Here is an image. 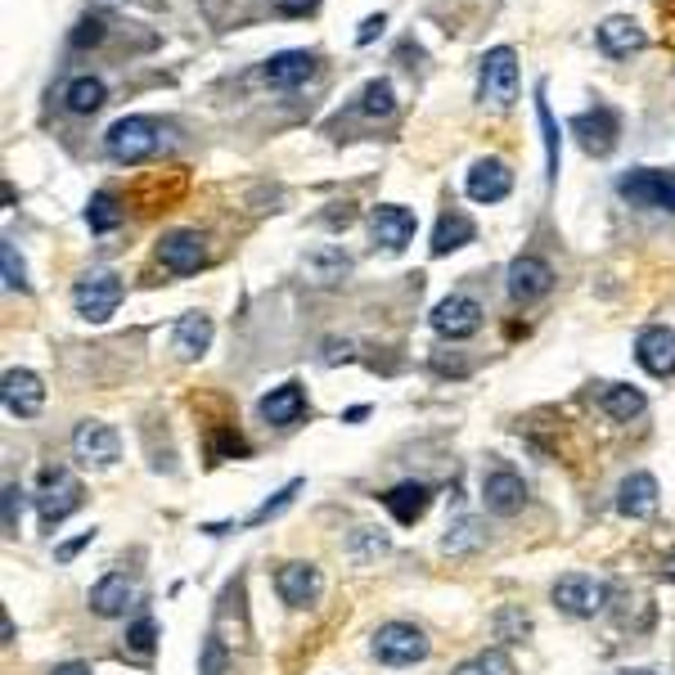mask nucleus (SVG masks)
Segmentation results:
<instances>
[{
    "instance_id": "obj_37",
    "label": "nucleus",
    "mask_w": 675,
    "mask_h": 675,
    "mask_svg": "<svg viewBox=\"0 0 675 675\" xmlns=\"http://www.w3.org/2000/svg\"><path fill=\"white\" fill-rule=\"evenodd\" d=\"M531 631V622L518 613V608H505V613H496V635L500 640H522Z\"/></svg>"
},
{
    "instance_id": "obj_13",
    "label": "nucleus",
    "mask_w": 675,
    "mask_h": 675,
    "mask_svg": "<svg viewBox=\"0 0 675 675\" xmlns=\"http://www.w3.org/2000/svg\"><path fill=\"white\" fill-rule=\"evenodd\" d=\"M73 450H77V459H82V464L108 468V464H117V455H122V437H117L108 424L86 419V424H77V428H73Z\"/></svg>"
},
{
    "instance_id": "obj_38",
    "label": "nucleus",
    "mask_w": 675,
    "mask_h": 675,
    "mask_svg": "<svg viewBox=\"0 0 675 675\" xmlns=\"http://www.w3.org/2000/svg\"><path fill=\"white\" fill-rule=\"evenodd\" d=\"M208 455H212V459H230V455H248V442H243L239 433H217V437H212V446H208Z\"/></svg>"
},
{
    "instance_id": "obj_50",
    "label": "nucleus",
    "mask_w": 675,
    "mask_h": 675,
    "mask_svg": "<svg viewBox=\"0 0 675 675\" xmlns=\"http://www.w3.org/2000/svg\"><path fill=\"white\" fill-rule=\"evenodd\" d=\"M662 577H666V581H675V554H671V559L662 563Z\"/></svg>"
},
{
    "instance_id": "obj_12",
    "label": "nucleus",
    "mask_w": 675,
    "mask_h": 675,
    "mask_svg": "<svg viewBox=\"0 0 675 675\" xmlns=\"http://www.w3.org/2000/svg\"><path fill=\"white\" fill-rule=\"evenodd\" d=\"M0 396H6V411L19 419H37L45 411V387L32 370H6L0 378Z\"/></svg>"
},
{
    "instance_id": "obj_31",
    "label": "nucleus",
    "mask_w": 675,
    "mask_h": 675,
    "mask_svg": "<svg viewBox=\"0 0 675 675\" xmlns=\"http://www.w3.org/2000/svg\"><path fill=\"white\" fill-rule=\"evenodd\" d=\"M307 270H311V276H315L320 284H338V280H343L347 270H352V261H347L343 252H338V248H320V252L307 257Z\"/></svg>"
},
{
    "instance_id": "obj_11",
    "label": "nucleus",
    "mask_w": 675,
    "mask_h": 675,
    "mask_svg": "<svg viewBox=\"0 0 675 675\" xmlns=\"http://www.w3.org/2000/svg\"><path fill=\"white\" fill-rule=\"evenodd\" d=\"M433 329L442 338H450V343H459V338H472V333L482 329V307L472 302V298H464V293H450L446 302L433 307Z\"/></svg>"
},
{
    "instance_id": "obj_49",
    "label": "nucleus",
    "mask_w": 675,
    "mask_h": 675,
    "mask_svg": "<svg viewBox=\"0 0 675 675\" xmlns=\"http://www.w3.org/2000/svg\"><path fill=\"white\" fill-rule=\"evenodd\" d=\"M455 675H482V666H478V662H459Z\"/></svg>"
},
{
    "instance_id": "obj_17",
    "label": "nucleus",
    "mask_w": 675,
    "mask_h": 675,
    "mask_svg": "<svg viewBox=\"0 0 675 675\" xmlns=\"http://www.w3.org/2000/svg\"><path fill=\"white\" fill-rule=\"evenodd\" d=\"M594 41H599V50H603L608 59H631V54H640V50L648 45L644 28H640L635 19H626V14L603 19L599 32H594Z\"/></svg>"
},
{
    "instance_id": "obj_44",
    "label": "nucleus",
    "mask_w": 675,
    "mask_h": 675,
    "mask_svg": "<svg viewBox=\"0 0 675 675\" xmlns=\"http://www.w3.org/2000/svg\"><path fill=\"white\" fill-rule=\"evenodd\" d=\"M100 37H104V23L100 19H82L77 32H73V45H95Z\"/></svg>"
},
{
    "instance_id": "obj_34",
    "label": "nucleus",
    "mask_w": 675,
    "mask_h": 675,
    "mask_svg": "<svg viewBox=\"0 0 675 675\" xmlns=\"http://www.w3.org/2000/svg\"><path fill=\"white\" fill-rule=\"evenodd\" d=\"M298 491H302V478H293V482H289V487H284V491H280L276 500H266L261 509H252V513L243 518V527H261V522H270V518H276V513H284V509H289V505L298 500Z\"/></svg>"
},
{
    "instance_id": "obj_51",
    "label": "nucleus",
    "mask_w": 675,
    "mask_h": 675,
    "mask_svg": "<svg viewBox=\"0 0 675 675\" xmlns=\"http://www.w3.org/2000/svg\"><path fill=\"white\" fill-rule=\"evenodd\" d=\"M640 675H653V671H640Z\"/></svg>"
},
{
    "instance_id": "obj_4",
    "label": "nucleus",
    "mask_w": 675,
    "mask_h": 675,
    "mask_svg": "<svg viewBox=\"0 0 675 675\" xmlns=\"http://www.w3.org/2000/svg\"><path fill=\"white\" fill-rule=\"evenodd\" d=\"M617 194L631 208H653V212H675V172L662 167H635L617 180Z\"/></svg>"
},
{
    "instance_id": "obj_5",
    "label": "nucleus",
    "mask_w": 675,
    "mask_h": 675,
    "mask_svg": "<svg viewBox=\"0 0 675 675\" xmlns=\"http://www.w3.org/2000/svg\"><path fill=\"white\" fill-rule=\"evenodd\" d=\"M370 648H374V657L387 662V666H415V662L428 657V640H424V631L411 626V622H387V626H378Z\"/></svg>"
},
{
    "instance_id": "obj_41",
    "label": "nucleus",
    "mask_w": 675,
    "mask_h": 675,
    "mask_svg": "<svg viewBox=\"0 0 675 675\" xmlns=\"http://www.w3.org/2000/svg\"><path fill=\"white\" fill-rule=\"evenodd\" d=\"M19 513H23V505H19V487L10 482V487H6V536H19Z\"/></svg>"
},
{
    "instance_id": "obj_39",
    "label": "nucleus",
    "mask_w": 675,
    "mask_h": 675,
    "mask_svg": "<svg viewBox=\"0 0 675 675\" xmlns=\"http://www.w3.org/2000/svg\"><path fill=\"white\" fill-rule=\"evenodd\" d=\"M478 666H482V675H518V671H513V657H509L505 648H487V653L478 657Z\"/></svg>"
},
{
    "instance_id": "obj_18",
    "label": "nucleus",
    "mask_w": 675,
    "mask_h": 675,
    "mask_svg": "<svg viewBox=\"0 0 675 675\" xmlns=\"http://www.w3.org/2000/svg\"><path fill=\"white\" fill-rule=\"evenodd\" d=\"M464 189H468L472 202H500L513 189V172L500 158H478V163H472V172H468Z\"/></svg>"
},
{
    "instance_id": "obj_20",
    "label": "nucleus",
    "mask_w": 675,
    "mask_h": 675,
    "mask_svg": "<svg viewBox=\"0 0 675 675\" xmlns=\"http://www.w3.org/2000/svg\"><path fill=\"white\" fill-rule=\"evenodd\" d=\"M276 590H280V599L289 608H311L320 599V568H311V563H284L276 572Z\"/></svg>"
},
{
    "instance_id": "obj_26",
    "label": "nucleus",
    "mask_w": 675,
    "mask_h": 675,
    "mask_svg": "<svg viewBox=\"0 0 675 675\" xmlns=\"http://www.w3.org/2000/svg\"><path fill=\"white\" fill-rule=\"evenodd\" d=\"M472 239H478V226H472V217L459 212V208H450L437 221V230H433V257H446V252H455V248H464Z\"/></svg>"
},
{
    "instance_id": "obj_21",
    "label": "nucleus",
    "mask_w": 675,
    "mask_h": 675,
    "mask_svg": "<svg viewBox=\"0 0 675 675\" xmlns=\"http://www.w3.org/2000/svg\"><path fill=\"white\" fill-rule=\"evenodd\" d=\"M261 419L270 424V428H293V424H302V415H307V392L298 387V383H284V387H276L270 396H261Z\"/></svg>"
},
{
    "instance_id": "obj_27",
    "label": "nucleus",
    "mask_w": 675,
    "mask_h": 675,
    "mask_svg": "<svg viewBox=\"0 0 675 675\" xmlns=\"http://www.w3.org/2000/svg\"><path fill=\"white\" fill-rule=\"evenodd\" d=\"M599 405H603V415L608 419H617V424H631V419H640L644 415V392L640 387H626V383H613V387H603V396H599Z\"/></svg>"
},
{
    "instance_id": "obj_9",
    "label": "nucleus",
    "mask_w": 675,
    "mask_h": 675,
    "mask_svg": "<svg viewBox=\"0 0 675 675\" xmlns=\"http://www.w3.org/2000/svg\"><path fill=\"white\" fill-rule=\"evenodd\" d=\"M82 509V482L73 478V472H54V478H45L41 496H37V513H41V527H59L68 513Z\"/></svg>"
},
{
    "instance_id": "obj_25",
    "label": "nucleus",
    "mask_w": 675,
    "mask_h": 675,
    "mask_svg": "<svg viewBox=\"0 0 675 675\" xmlns=\"http://www.w3.org/2000/svg\"><path fill=\"white\" fill-rule=\"evenodd\" d=\"M131 603V581L122 572H108L104 581L91 585V613L95 617H122Z\"/></svg>"
},
{
    "instance_id": "obj_36",
    "label": "nucleus",
    "mask_w": 675,
    "mask_h": 675,
    "mask_svg": "<svg viewBox=\"0 0 675 675\" xmlns=\"http://www.w3.org/2000/svg\"><path fill=\"white\" fill-rule=\"evenodd\" d=\"M154 640H158V626H154V617H141L131 631H126V648L135 653V657H149L154 653Z\"/></svg>"
},
{
    "instance_id": "obj_2",
    "label": "nucleus",
    "mask_w": 675,
    "mask_h": 675,
    "mask_svg": "<svg viewBox=\"0 0 675 675\" xmlns=\"http://www.w3.org/2000/svg\"><path fill=\"white\" fill-rule=\"evenodd\" d=\"M122 298H126V284H122L117 270H91V276H82L77 289H73V307L91 324L113 320L117 307H122Z\"/></svg>"
},
{
    "instance_id": "obj_30",
    "label": "nucleus",
    "mask_w": 675,
    "mask_h": 675,
    "mask_svg": "<svg viewBox=\"0 0 675 675\" xmlns=\"http://www.w3.org/2000/svg\"><path fill=\"white\" fill-rule=\"evenodd\" d=\"M536 117H540V131H546V163H550V180H559V149H563V135H559V122L546 104V86H536Z\"/></svg>"
},
{
    "instance_id": "obj_10",
    "label": "nucleus",
    "mask_w": 675,
    "mask_h": 675,
    "mask_svg": "<svg viewBox=\"0 0 675 675\" xmlns=\"http://www.w3.org/2000/svg\"><path fill=\"white\" fill-rule=\"evenodd\" d=\"M415 226H419L415 212L401 208V202H383V208L370 212V235H374V243L387 248V252H405V248H411Z\"/></svg>"
},
{
    "instance_id": "obj_43",
    "label": "nucleus",
    "mask_w": 675,
    "mask_h": 675,
    "mask_svg": "<svg viewBox=\"0 0 675 675\" xmlns=\"http://www.w3.org/2000/svg\"><path fill=\"white\" fill-rule=\"evenodd\" d=\"M315 6H320V0H276V14H284V19H307Z\"/></svg>"
},
{
    "instance_id": "obj_28",
    "label": "nucleus",
    "mask_w": 675,
    "mask_h": 675,
    "mask_svg": "<svg viewBox=\"0 0 675 675\" xmlns=\"http://www.w3.org/2000/svg\"><path fill=\"white\" fill-rule=\"evenodd\" d=\"M361 117H370V122H387L392 113H396V91H392V82H383V77H374L365 91H361Z\"/></svg>"
},
{
    "instance_id": "obj_42",
    "label": "nucleus",
    "mask_w": 675,
    "mask_h": 675,
    "mask_svg": "<svg viewBox=\"0 0 675 675\" xmlns=\"http://www.w3.org/2000/svg\"><path fill=\"white\" fill-rule=\"evenodd\" d=\"M221 671H226L221 640H208V648H202V675H221Z\"/></svg>"
},
{
    "instance_id": "obj_15",
    "label": "nucleus",
    "mask_w": 675,
    "mask_h": 675,
    "mask_svg": "<svg viewBox=\"0 0 675 675\" xmlns=\"http://www.w3.org/2000/svg\"><path fill=\"white\" fill-rule=\"evenodd\" d=\"M554 289V270L550 261H540V257H513L509 261V298L513 302H536V298H546Z\"/></svg>"
},
{
    "instance_id": "obj_22",
    "label": "nucleus",
    "mask_w": 675,
    "mask_h": 675,
    "mask_svg": "<svg viewBox=\"0 0 675 675\" xmlns=\"http://www.w3.org/2000/svg\"><path fill=\"white\" fill-rule=\"evenodd\" d=\"M208 347H212V315H202V311L180 315L176 329H172V352L180 361H198Z\"/></svg>"
},
{
    "instance_id": "obj_16",
    "label": "nucleus",
    "mask_w": 675,
    "mask_h": 675,
    "mask_svg": "<svg viewBox=\"0 0 675 675\" xmlns=\"http://www.w3.org/2000/svg\"><path fill=\"white\" fill-rule=\"evenodd\" d=\"M482 505H487L496 518H513V513H522V505H527V487H522V478H518V472H509V468H491L487 478H482Z\"/></svg>"
},
{
    "instance_id": "obj_45",
    "label": "nucleus",
    "mask_w": 675,
    "mask_h": 675,
    "mask_svg": "<svg viewBox=\"0 0 675 675\" xmlns=\"http://www.w3.org/2000/svg\"><path fill=\"white\" fill-rule=\"evenodd\" d=\"M383 28H387V19H383V14H370V19L361 23V32H356V45H370V41H374Z\"/></svg>"
},
{
    "instance_id": "obj_19",
    "label": "nucleus",
    "mask_w": 675,
    "mask_h": 675,
    "mask_svg": "<svg viewBox=\"0 0 675 675\" xmlns=\"http://www.w3.org/2000/svg\"><path fill=\"white\" fill-rule=\"evenodd\" d=\"M635 361H640L648 374H657V378L675 374V333L662 329V324L644 329V333L635 338Z\"/></svg>"
},
{
    "instance_id": "obj_6",
    "label": "nucleus",
    "mask_w": 675,
    "mask_h": 675,
    "mask_svg": "<svg viewBox=\"0 0 675 675\" xmlns=\"http://www.w3.org/2000/svg\"><path fill=\"white\" fill-rule=\"evenodd\" d=\"M572 135L581 141V149L590 154V158H608L617 149V135H622V117L608 108V104H594V108H585V113H577L572 117Z\"/></svg>"
},
{
    "instance_id": "obj_1",
    "label": "nucleus",
    "mask_w": 675,
    "mask_h": 675,
    "mask_svg": "<svg viewBox=\"0 0 675 675\" xmlns=\"http://www.w3.org/2000/svg\"><path fill=\"white\" fill-rule=\"evenodd\" d=\"M158 145H163V126H158L154 117H145V113L117 117V122L108 126V135H104V149H108V158H113V163H126V167L145 163V158H154V149H158Z\"/></svg>"
},
{
    "instance_id": "obj_7",
    "label": "nucleus",
    "mask_w": 675,
    "mask_h": 675,
    "mask_svg": "<svg viewBox=\"0 0 675 675\" xmlns=\"http://www.w3.org/2000/svg\"><path fill=\"white\" fill-rule=\"evenodd\" d=\"M554 603L563 608L568 617H594L603 613V603H608V585L585 577V572H568L554 581Z\"/></svg>"
},
{
    "instance_id": "obj_24",
    "label": "nucleus",
    "mask_w": 675,
    "mask_h": 675,
    "mask_svg": "<svg viewBox=\"0 0 675 675\" xmlns=\"http://www.w3.org/2000/svg\"><path fill=\"white\" fill-rule=\"evenodd\" d=\"M383 505H387V513H392L401 527H411V522H419V518L428 513L433 491H428L424 482H401V487H392V491L383 496Z\"/></svg>"
},
{
    "instance_id": "obj_14",
    "label": "nucleus",
    "mask_w": 675,
    "mask_h": 675,
    "mask_svg": "<svg viewBox=\"0 0 675 675\" xmlns=\"http://www.w3.org/2000/svg\"><path fill=\"white\" fill-rule=\"evenodd\" d=\"M311 77H315V54L311 50H280L261 63V82L276 86V91H293Z\"/></svg>"
},
{
    "instance_id": "obj_35",
    "label": "nucleus",
    "mask_w": 675,
    "mask_h": 675,
    "mask_svg": "<svg viewBox=\"0 0 675 675\" xmlns=\"http://www.w3.org/2000/svg\"><path fill=\"white\" fill-rule=\"evenodd\" d=\"M0 266H6V289L10 293H23L28 289V266H23V257H19V248L10 239L0 243Z\"/></svg>"
},
{
    "instance_id": "obj_47",
    "label": "nucleus",
    "mask_w": 675,
    "mask_h": 675,
    "mask_svg": "<svg viewBox=\"0 0 675 675\" xmlns=\"http://www.w3.org/2000/svg\"><path fill=\"white\" fill-rule=\"evenodd\" d=\"M352 356V343H343V347H338V343H329V352H324V365H338V361H347Z\"/></svg>"
},
{
    "instance_id": "obj_46",
    "label": "nucleus",
    "mask_w": 675,
    "mask_h": 675,
    "mask_svg": "<svg viewBox=\"0 0 675 675\" xmlns=\"http://www.w3.org/2000/svg\"><path fill=\"white\" fill-rule=\"evenodd\" d=\"M91 540H95V531H82L77 540H68V546H59V554H54V559H59V563H68V559H73L77 550H86V546H91Z\"/></svg>"
},
{
    "instance_id": "obj_48",
    "label": "nucleus",
    "mask_w": 675,
    "mask_h": 675,
    "mask_svg": "<svg viewBox=\"0 0 675 675\" xmlns=\"http://www.w3.org/2000/svg\"><path fill=\"white\" fill-rule=\"evenodd\" d=\"M50 675H95V671H91L86 662H63V666H54Z\"/></svg>"
},
{
    "instance_id": "obj_40",
    "label": "nucleus",
    "mask_w": 675,
    "mask_h": 675,
    "mask_svg": "<svg viewBox=\"0 0 675 675\" xmlns=\"http://www.w3.org/2000/svg\"><path fill=\"white\" fill-rule=\"evenodd\" d=\"M383 550H387V536H378V531H370V527L356 536V559H361V563H365L370 554H383Z\"/></svg>"
},
{
    "instance_id": "obj_8",
    "label": "nucleus",
    "mask_w": 675,
    "mask_h": 675,
    "mask_svg": "<svg viewBox=\"0 0 675 675\" xmlns=\"http://www.w3.org/2000/svg\"><path fill=\"white\" fill-rule=\"evenodd\" d=\"M158 261L172 276H198V270L208 266V239L198 230H167L158 239Z\"/></svg>"
},
{
    "instance_id": "obj_33",
    "label": "nucleus",
    "mask_w": 675,
    "mask_h": 675,
    "mask_svg": "<svg viewBox=\"0 0 675 675\" xmlns=\"http://www.w3.org/2000/svg\"><path fill=\"white\" fill-rule=\"evenodd\" d=\"M86 221H91V230H95V235H108V230H117V226H122V208H117V198H113L108 189H100V194L91 198Z\"/></svg>"
},
{
    "instance_id": "obj_32",
    "label": "nucleus",
    "mask_w": 675,
    "mask_h": 675,
    "mask_svg": "<svg viewBox=\"0 0 675 675\" xmlns=\"http://www.w3.org/2000/svg\"><path fill=\"white\" fill-rule=\"evenodd\" d=\"M482 546V527H478V518H459L455 527H446V536H442V550L446 554H468V550H478Z\"/></svg>"
},
{
    "instance_id": "obj_3",
    "label": "nucleus",
    "mask_w": 675,
    "mask_h": 675,
    "mask_svg": "<svg viewBox=\"0 0 675 675\" xmlns=\"http://www.w3.org/2000/svg\"><path fill=\"white\" fill-rule=\"evenodd\" d=\"M478 100L491 104V108H513L518 100V54L509 45H496L482 54V68H478Z\"/></svg>"
},
{
    "instance_id": "obj_23",
    "label": "nucleus",
    "mask_w": 675,
    "mask_h": 675,
    "mask_svg": "<svg viewBox=\"0 0 675 675\" xmlns=\"http://www.w3.org/2000/svg\"><path fill=\"white\" fill-rule=\"evenodd\" d=\"M657 496H662V487H657L653 472H631V478L622 482V491H617V509L626 518H653L657 513Z\"/></svg>"
},
{
    "instance_id": "obj_29",
    "label": "nucleus",
    "mask_w": 675,
    "mask_h": 675,
    "mask_svg": "<svg viewBox=\"0 0 675 675\" xmlns=\"http://www.w3.org/2000/svg\"><path fill=\"white\" fill-rule=\"evenodd\" d=\"M63 104H68V113H95L104 104V82L100 77H73L63 86Z\"/></svg>"
}]
</instances>
